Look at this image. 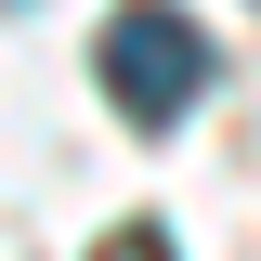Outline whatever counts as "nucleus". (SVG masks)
Wrapping results in <instances>:
<instances>
[{
    "label": "nucleus",
    "instance_id": "f03ea898",
    "mask_svg": "<svg viewBox=\"0 0 261 261\" xmlns=\"http://www.w3.org/2000/svg\"><path fill=\"white\" fill-rule=\"evenodd\" d=\"M92 261H170V235H157V222H118V235H105Z\"/></svg>",
    "mask_w": 261,
    "mask_h": 261
},
{
    "label": "nucleus",
    "instance_id": "f257e3e1",
    "mask_svg": "<svg viewBox=\"0 0 261 261\" xmlns=\"http://www.w3.org/2000/svg\"><path fill=\"white\" fill-rule=\"evenodd\" d=\"M92 65H105V105H118V118L170 130L196 92H209V27H196V13H170V0H130V13H105Z\"/></svg>",
    "mask_w": 261,
    "mask_h": 261
}]
</instances>
